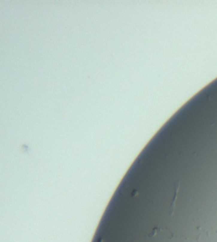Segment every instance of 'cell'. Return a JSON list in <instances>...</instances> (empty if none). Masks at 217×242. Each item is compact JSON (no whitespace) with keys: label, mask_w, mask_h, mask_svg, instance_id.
I'll use <instances>...</instances> for the list:
<instances>
[{"label":"cell","mask_w":217,"mask_h":242,"mask_svg":"<svg viewBox=\"0 0 217 242\" xmlns=\"http://www.w3.org/2000/svg\"><path fill=\"white\" fill-rule=\"evenodd\" d=\"M179 188H180V182L177 181L175 184V192H174V196H173L172 206H171V208H170V210H171L170 215H172V213L174 212V210H175V205H176V201L177 199V194H178V191H179Z\"/></svg>","instance_id":"6da1fadb"},{"label":"cell","mask_w":217,"mask_h":242,"mask_svg":"<svg viewBox=\"0 0 217 242\" xmlns=\"http://www.w3.org/2000/svg\"><path fill=\"white\" fill-rule=\"evenodd\" d=\"M160 230V228H158V227L154 228V229H153V231H152L150 234H148V236H154L155 235L158 234V232H159Z\"/></svg>","instance_id":"7a4b0ae2"}]
</instances>
